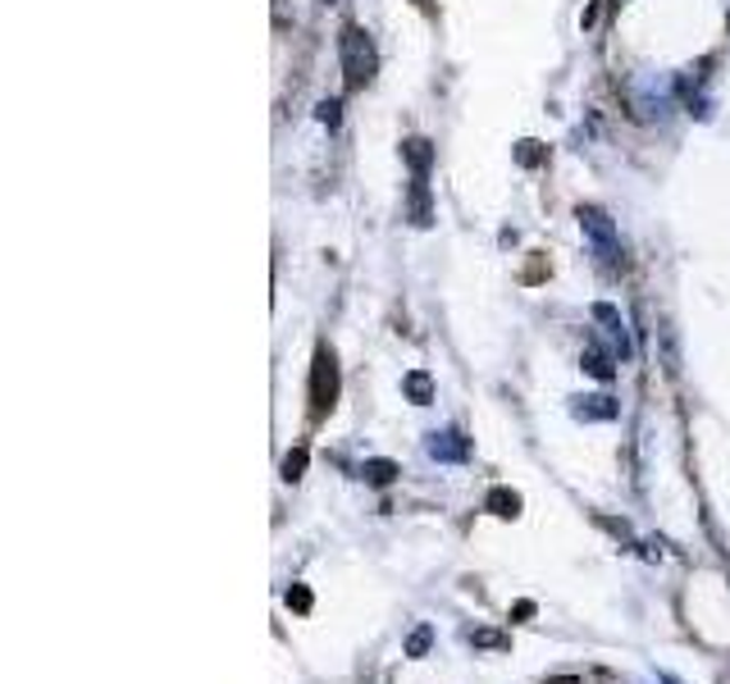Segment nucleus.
<instances>
[{
	"instance_id": "nucleus-1",
	"label": "nucleus",
	"mask_w": 730,
	"mask_h": 684,
	"mask_svg": "<svg viewBox=\"0 0 730 684\" xmlns=\"http://www.w3.org/2000/svg\"><path fill=\"white\" fill-rule=\"evenodd\" d=\"M338 60H343V78L352 91L370 87L374 82V69H379V51H374V41L361 23H348L343 37H338Z\"/></svg>"
},
{
	"instance_id": "nucleus-2",
	"label": "nucleus",
	"mask_w": 730,
	"mask_h": 684,
	"mask_svg": "<svg viewBox=\"0 0 730 684\" xmlns=\"http://www.w3.org/2000/svg\"><path fill=\"white\" fill-rule=\"evenodd\" d=\"M575 219H580L584 237L594 242V252H598L607 265H616V256H621V237H616V224L607 219V211H598V206H580Z\"/></svg>"
},
{
	"instance_id": "nucleus-3",
	"label": "nucleus",
	"mask_w": 730,
	"mask_h": 684,
	"mask_svg": "<svg viewBox=\"0 0 730 684\" xmlns=\"http://www.w3.org/2000/svg\"><path fill=\"white\" fill-rule=\"evenodd\" d=\"M338 398V361L329 348L315 352V374H311V402H315V416H324Z\"/></svg>"
},
{
	"instance_id": "nucleus-4",
	"label": "nucleus",
	"mask_w": 730,
	"mask_h": 684,
	"mask_svg": "<svg viewBox=\"0 0 730 684\" xmlns=\"http://www.w3.org/2000/svg\"><path fill=\"white\" fill-rule=\"evenodd\" d=\"M466 438L457 433V429H448V433H429V457H438V461H466Z\"/></svg>"
},
{
	"instance_id": "nucleus-5",
	"label": "nucleus",
	"mask_w": 730,
	"mask_h": 684,
	"mask_svg": "<svg viewBox=\"0 0 730 684\" xmlns=\"http://www.w3.org/2000/svg\"><path fill=\"white\" fill-rule=\"evenodd\" d=\"M402 160L425 178V169L434 165V146H429L425 137H407V141H402Z\"/></svg>"
},
{
	"instance_id": "nucleus-6",
	"label": "nucleus",
	"mask_w": 730,
	"mask_h": 684,
	"mask_svg": "<svg viewBox=\"0 0 730 684\" xmlns=\"http://www.w3.org/2000/svg\"><path fill=\"white\" fill-rule=\"evenodd\" d=\"M594 320L612 329V338H616V348H621V356H630V342H625V324H621V315H616V311H612L607 302H598V306H594Z\"/></svg>"
},
{
	"instance_id": "nucleus-7",
	"label": "nucleus",
	"mask_w": 730,
	"mask_h": 684,
	"mask_svg": "<svg viewBox=\"0 0 730 684\" xmlns=\"http://www.w3.org/2000/svg\"><path fill=\"white\" fill-rule=\"evenodd\" d=\"M411 224H420V228L429 224V192H425V178L420 174L411 178Z\"/></svg>"
},
{
	"instance_id": "nucleus-8",
	"label": "nucleus",
	"mask_w": 730,
	"mask_h": 684,
	"mask_svg": "<svg viewBox=\"0 0 730 684\" xmlns=\"http://www.w3.org/2000/svg\"><path fill=\"white\" fill-rule=\"evenodd\" d=\"M402 388H407V398H411L416 407H425V402L434 398V383H429V374H420V370H416V374H407V379H402Z\"/></svg>"
},
{
	"instance_id": "nucleus-9",
	"label": "nucleus",
	"mask_w": 730,
	"mask_h": 684,
	"mask_svg": "<svg viewBox=\"0 0 730 684\" xmlns=\"http://www.w3.org/2000/svg\"><path fill=\"white\" fill-rule=\"evenodd\" d=\"M575 411H580V416H590V420H612V416H616L612 398H580Z\"/></svg>"
},
{
	"instance_id": "nucleus-10",
	"label": "nucleus",
	"mask_w": 730,
	"mask_h": 684,
	"mask_svg": "<svg viewBox=\"0 0 730 684\" xmlns=\"http://www.w3.org/2000/svg\"><path fill=\"white\" fill-rule=\"evenodd\" d=\"M489 511L494 516H516L520 511V498L512 494V488H494V494H489Z\"/></svg>"
},
{
	"instance_id": "nucleus-11",
	"label": "nucleus",
	"mask_w": 730,
	"mask_h": 684,
	"mask_svg": "<svg viewBox=\"0 0 730 684\" xmlns=\"http://www.w3.org/2000/svg\"><path fill=\"white\" fill-rule=\"evenodd\" d=\"M370 483H393V475H398V466L393 461H366V470H361Z\"/></svg>"
},
{
	"instance_id": "nucleus-12",
	"label": "nucleus",
	"mask_w": 730,
	"mask_h": 684,
	"mask_svg": "<svg viewBox=\"0 0 730 684\" xmlns=\"http://www.w3.org/2000/svg\"><path fill=\"white\" fill-rule=\"evenodd\" d=\"M584 370H590L594 379H612V361L603 352H584Z\"/></svg>"
},
{
	"instance_id": "nucleus-13",
	"label": "nucleus",
	"mask_w": 730,
	"mask_h": 684,
	"mask_svg": "<svg viewBox=\"0 0 730 684\" xmlns=\"http://www.w3.org/2000/svg\"><path fill=\"white\" fill-rule=\"evenodd\" d=\"M516 160H520V165H539V160H544L539 141H516Z\"/></svg>"
},
{
	"instance_id": "nucleus-14",
	"label": "nucleus",
	"mask_w": 730,
	"mask_h": 684,
	"mask_svg": "<svg viewBox=\"0 0 730 684\" xmlns=\"http://www.w3.org/2000/svg\"><path fill=\"white\" fill-rule=\"evenodd\" d=\"M302 466H306V452H292L283 461V479H302Z\"/></svg>"
},
{
	"instance_id": "nucleus-15",
	"label": "nucleus",
	"mask_w": 730,
	"mask_h": 684,
	"mask_svg": "<svg viewBox=\"0 0 730 684\" xmlns=\"http://www.w3.org/2000/svg\"><path fill=\"white\" fill-rule=\"evenodd\" d=\"M425 648H429V629H416V634H411V644H407V653H411V657H420Z\"/></svg>"
},
{
	"instance_id": "nucleus-16",
	"label": "nucleus",
	"mask_w": 730,
	"mask_h": 684,
	"mask_svg": "<svg viewBox=\"0 0 730 684\" xmlns=\"http://www.w3.org/2000/svg\"><path fill=\"white\" fill-rule=\"evenodd\" d=\"M338 110H343V106H338V101H320V124H338Z\"/></svg>"
},
{
	"instance_id": "nucleus-17",
	"label": "nucleus",
	"mask_w": 730,
	"mask_h": 684,
	"mask_svg": "<svg viewBox=\"0 0 730 684\" xmlns=\"http://www.w3.org/2000/svg\"><path fill=\"white\" fill-rule=\"evenodd\" d=\"M288 607H298V612H306V607H311V594H306V589H292V594H288Z\"/></svg>"
},
{
	"instance_id": "nucleus-18",
	"label": "nucleus",
	"mask_w": 730,
	"mask_h": 684,
	"mask_svg": "<svg viewBox=\"0 0 730 684\" xmlns=\"http://www.w3.org/2000/svg\"><path fill=\"white\" fill-rule=\"evenodd\" d=\"M420 6H429V0H420Z\"/></svg>"
}]
</instances>
